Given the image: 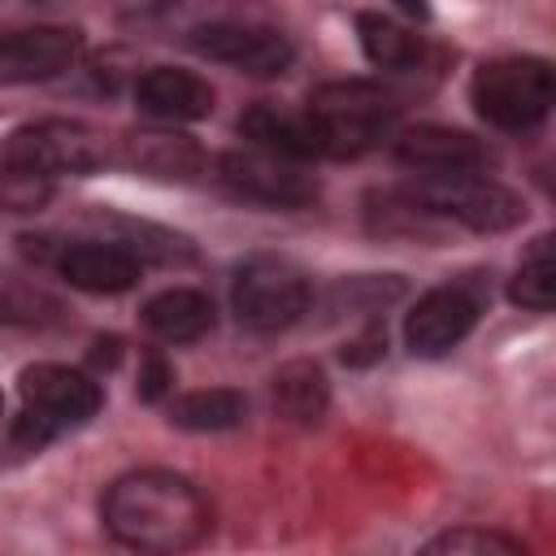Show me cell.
<instances>
[{"mask_svg":"<svg viewBox=\"0 0 556 556\" xmlns=\"http://www.w3.org/2000/svg\"><path fill=\"white\" fill-rule=\"evenodd\" d=\"M421 552H430V556H486V552H500V556H526V543L513 539V534H500V530L460 526V530L434 534Z\"/></svg>","mask_w":556,"mask_h":556,"instance_id":"obj_23","label":"cell"},{"mask_svg":"<svg viewBox=\"0 0 556 556\" xmlns=\"http://www.w3.org/2000/svg\"><path fill=\"white\" fill-rule=\"evenodd\" d=\"M391 152L400 165L417 169V174H465V169H482L486 165V148L452 126H408L391 139Z\"/></svg>","mask_w":556,"mask_h":556,"instance_id":"obj_12","label":"cell"},{"mask_svg":"<svg viewBox=\"0 0 556 556\" xmlns=\"http://www.w3.org/2000/svg\"><path fill=\"white\" fill-rule=\"evenodd\" d=\"M83 35L74 26H22L0 35V83H48L74 70Z\"/></svg>","mask_w":556,"mask_h":556,"instance_id":"obj_11","label":"cell"},{"mask_svg":"<svg viewBox=\"0 0 556 556\" xmlns=\"http://www.w3.org/2000/svg\"><path fill=\"white\" fill-rule=\"evenodd\" d=\"M239 135L252 148L287 156V161H317V156H326L321 126H317V117L308 109L295 113V109H278V104H252L239 117Z\"/></svg>","mask_w":556,"mask_h":556,"instance_id":"obj_15","label":"cell"},{"mask_svg":"<svg viewBox=\"0 0 556 556\" xmlns=\"http://www.w3.org/2000/svg\"><path fill=\"white\" fill-rule=\"evenodd\" d=\"M143 326L161 343H195L213 330V300L195 287H165L143 304Z\"/></svg>","mask_w":556,"mask_h":556,"instance_id":"obj_17","label":"cell"},{"mask_svg":"<svg viewBox=\"0 0 556 556\" xmlns=\"http://www.w3.org/2000/svg\"><path fill=\"white\" fill-rule=\"evenodd\" d=\"M248 417V400L230 387H204V391H187L169 404V421L178 430H195V434H213V430H235Z\"/></svg>","mask_w":556,"mask_h":556,"instance_id":"obj_19","label":"cell"},{"mask_svg":"<svg viewBox=\"0 0 556 556\" xmlns=\"http://www.w3.org/2000/svg\"><path fill=\"white\" fill-rule=\"evenodd\" d=\"M48 313H56V304L43 291L0 278V321H43Z\"/></svg>","mask_w":556,"mask_h":556,"instance_id":"obj_24","label":"cell"},{"mask_svg":"<svg viewBox=\"0 0 556 556\" xmlns=\"http://www.w3.org/2000/svg\"><path fill=\"white\" fill-rule=\"evenodd\" d=\"M135 104L156 122H200L213 113V87L182 65H152L135 83Z\"/></svg>","mask_w":556,"mask_h":556,"instance_id":"obj_14","label":"cell"},{"mask_svg":"<svg viewBox=\"0 0 556 556\" xmlns=\"http://www.w3.org/2000/svg\"><path fill=\"white\" fill-rule=\"evenodd\" d=\"M356 39H361V52L369 56V65H378V70L404 74V70H417V61H421V39L413 30H404L395 17L361 13Z\"/></svg>","mask_w":556,"mask_h":556,"instance_id":"obj_20","label":"cell"},{"mask_svg":"<svg viewBox=\"0 0 556 556\" xmlns=\"http://www.w3.org/2000/svg\"><path fill=\"white\" fill-rule=\"evenodd\" d=\"M478 321V295L465 291L460 282H447V287H434L426 291L408 317H404V343L413 356H447L456 343H465V334L473 330Z\"/></svg>","mask_w":556,"mask_h":556,"instance_id":"obj_10","label":"cell"},{"mask_svg":"<svg viewBox=\"0 0 556 556\" xmlns=\"http://www.w3.org/2000/svg\"><path fill=\"white\" fill-rule=\"evenodd\" d=\"M508 300L521 304V308H530V313H547V308H552V300H556L552 235H539V239L526 248V256H521L513 282H508Z\"/></svg>","mask_w":556,"mask_h":556,"instance_id":"obj_21","label":"cell"},{"mask_svg":"<svg viewBox=\"0 0 556 556\" xmlns=\"http://www.w3.org/2000/svg\"><path fill=\"white\" fill-rule=\"evenodd\" d=\"M473 109L495 130H530L552 109V65L543 56H495L469 83Z\"/></svg>","mask_w":556,"mask_h":556,"instance_id":"obj_5","label":"cell"},{"mask_svg":"<svg viewBox=\"0 0 556 556\" xmlns=\"http://www.w3.org/2000/svg\"><path fill=\"white\" fill-rule=\"evenodd\" d=\"M56 269L70 287H78L87 295H122L139 282L143 261L126 243L87 239V243H65L56 256Z\"/></svg>","mask_w":556,"mask_h":556,"instance_id":"obj_13","label":"cell"},{"mask_svg":"<svg viewBox=\"0 0 556 556\" xmlns=\"http://www.w3.org/2000/svg\"><path fill=\"white\" fill-rule=\"evenodd\" d=\"M308 278L295 261L274 256V252H256L235 269L230 282V308L239 317V326L248 330H287L291 321H300L308 313Z\"/></svg>","mask_w":556,"mask_h":556,"instance_id":"obj_6","label":"cell"},{"mask_svg":"<svg viewBox=\"0 0 556 556\" xmlns=\"http://www.w3.org/2000/svg\"><path fill=\"white\" fill-rule=\"evenodd\" d=\"M17 391H22V417L13 426V443H22L26 452H39L48 439L91 421L104 404V391L91 374L56 361L22 369Z\"/></svg>","mask_w":556,"mask_h":556,"instance_id":"obj_2","label":"cell"},{"mask_svg":"<svg viewBox=\"0 0 556 556\" xmlns=\"http://www.w3.org/2000/svg\"><path fill=\"white\" fill-rule=\"evenodd\" d=\"M326 404H330V382H326V369L321 365H313V361H287L274 374V408L287 421L313 426V421H321Z\"/></svg>","mask_w":556,"mask_h":556,"instance_id":"obj_18","label":"cell"},{"mask_svg":"<svg viewBox=\"0 0 556 556\" xmlns=\"http://www.w3.org/2000/svg\"><path fill=\"white\" fill-rule=\"evenodd\" d=\"M395 4H400L408 17H430V4H426V0H395Z\"/></svg>","mask_w":556,"mask_h":556,"instance_id":"obj_26","label":"cell"},{"mask_svg":"<svg viewBox=\"0 0 556 556\" xmlns=\"http://www.w3.org/2000/svg\"><path fill=\"white\" fill-rule=\"evenodd\" d=\"M0 156L26 161L52 178L61 174H91L109 161L104 139L87 126V122H70V117H43V122H26L17 126L4 143Z\"/></svg>","mask_w":556,"mask_h":556,"instance_id":"obj_7","label":"cell"},{"mask_svg":"<svg viewBox=\"0 0 556 556\" xmlns=\"http://www.w3.org/2000/svg\"><path fill=\"white\" fill-rule=\"evenodd\" d=\"M404 195L434 222H460L478 235L513 230L526 217V200L508 191L495 178H482L478 169L465 174H417V182L404 187Z\"/></svg>","mask_w":556,"mask_h":556,"instance_id":"obj_4","label":"cell"},{"mask_svg":"<svg viewBox=\"0 0 556 556\" xmlns=\"http://www.w3.org/2000/svg\"><path fill=\"white\" fill-rule=\"evenodd\" d=\"M191 48L217 65H230L256 78L282 74L295 56L287 35H278L274 26H256V22H204L191 30Z\"/></svg>","mask_w":556,"mask_h":556,"instance_id":"obj_9","label":"cell"},{"mask_svg":"<svg viewBox=\"0 0 556 556\" xmlns=\"http://www.w3.org/2000/svg\"><path fill=\"white\" fill-rule=\"evenodd\" d=\"M222 178L243 200L269 204V208H304L317 200V178L300 169V161L261 152V148H235L222 156Z\"/></svg>","mask_w":556,"mask_h":556,"instance_id":"obj_8","label":"cell"},{"mask_svg":"<svg viewBox=\"0 0 556 556\" xmlns=\"http://www.w3.org/2000/svg\"><path fill=\"white\" fill-rule=\"evenodd\" d=\"M308 113L321 126L326 156L343 161V156H361V152L378 148L391 135V126L400 117V104L382 83L334 78V83H321L308 96Z\"/></svg>","mask_w":556,"mask_h":556,"instance_id":"obj_3","label":"cell"},{"mask_svg":"<svg viewBox=\"0 0 556 556\" xmlns=\"http://www.w3.org/2000/svg\"><path fill=\"white\" fill-rule=\"evenodd\" d=\"M0 413H4V400H0Z\"/></svg>","mask_w":556,"mask_h":556,"instance_id":"obj_27","label":"cell"},{"mask_svg":"<svg viewBox=\"0 0 556 556\" xmlns=\"http://www.w3.org/2000/svg\"><path fill=\"white\" fill-rule=\"evenodd\" d=\"M56 191V178L26 165V161H13V156H0V208L4 213H39Z\"/></svg>","mask_w":556,"mask_h":556,"instance_id":"obj_22","label":"cell"},{"mask_svg":"<svg viewBox=\"0 0 556 556\" xmlns=\"http://www.w3.org/2000/svg\"><path fill=\"white\" fill-rule=\"evenodd\" d=\"M122 156L152 178H191L204 165V152L191 135H178L169 122L148 126V130H130L122 139Z\"/></svg>","mask_w":556,"mask_h":556,"instance_id":"obj_16","label":"cell"},{"mask_svg":"<svg viewBox=\"0 0 556 556\" xmlns=\"http://www.w3.org/2000/svg\"><path fill=\"white\" fill-rule=\"evenodd\" d=\"M169 391H174V365H169L161 352H148L143 365H139V400L156 404V400H165Z\"/></svg>","mask_w":556,"mask_h":556,"instance_id":"obj_25","label":"cell"},{"mask_svg":"<svg viewBox=\"0 0 556 556\" xmlns=\"http://www.w3.org/2000/svg\"><path fill=\"white\" fill-rule=\"evenodd\" d=\"M104 530L135 552H191L213 530L204 491L174 469H130L104 486Z\"/></svg>","mask_w":556,"mask_h":556,"instance_id":"obj_1","label":"cell"}]
</instances>
